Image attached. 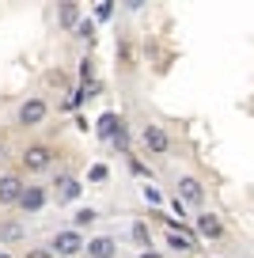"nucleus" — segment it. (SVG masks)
<instances>
[{
  "mask_svg": "<svg viewBox=\"0 0 254 258\" xmlns=\"http://www.w3.org/2000/svg\"><path fill=\"white\" fill-rule=\"evenodd\" d=\"M19 175H53L57 167V145H49V141H27L23 148H19Z\"/></svg>",
  "mask_w": 254,
  "mask_h": 258,
  "instance_id": "1",
  "label": "nucleus"
},
{
  "mask_svg": "<svg viewBox=\"0 0 254 258\" xmlns=\"http://www.w3.org/2000/svg\"><path fill=\"white\" fill-rule=\"evenodd\" d=\"M137 145H141V152L152 156V160H167V156L175 152V137H171L167 125H159L156 118L137 121Z\"/></svg>",
  "mask_w": 254,
  "mask_h": 258,
  "instance_id": "2",
  "label": "nucleus"
},
{
  "mask_svg": "<svg viewBox=\"0 0 254 258\" xmlns=\"http://www.w3.org/2000/svg\"><path fill=\"white\" fill-rule=\"evenodd\" d=\"M49 205H57V209H69V205H80V198H84V178L76 175V171L61 167L49 175Z\"/></svg>",
  "mask_w": 254,
  "mask_h": 258,
  "instance_id": "3",
  "label": "nucleus"
},
{
  "mask_svg": "<svg viewBox=\"0 0 254 258\" xmlns=\"http://www.w3.org/2000/svg\"><path fill=\"white\" fill-rule=\"evenodd\" d=\"M46 118H49V99L38 95V91L23 95L16 106H12V125L16 129H38Z\"/></svg>",
  "mask_w": 254,
  "mask_h": 258,
  "instance_id": "4",
  "label": "nucleus"
},
{
  "mask_svg": "<svg viewBox=\"0 0 254 258\" xmlns=\"http://www.w3.org/2000/svg\"><path fill=\"white\" fill-rule=\"evenodd\" d=\"M171 198H178V202L186 205V209H205V182H201L198 175H190V171H178V175H171Z\"/></svg>",
  "mask_w": 254,
  "mask_h": 258,
  "instance_id": "5",
  "label": "nucleus"
},
{
  "mask_svg": "<svg viewBox=\"0 0 254 258\" xmlns=\"http://www.w3.org/2000/svg\"><path fill=\"white\" fill-rule=\"evenodd\" d=\"M46 247L53 250V258H84V247H88V235L65 224V228H57V232H49Z\"/></svg>",
  "mask_w": 254,
  "mask_h": 258,
  "instance_id": "6",
  "label": "nucleus"
},
{
  "mask_svg": "<svg viewBox=\"0 0 254 258\" xmlns=\"http://www.w3.org/2000/svg\"><path fill=\"white\" fill-rule=\"evenodd\" d=\"M46 205H49V186L46 182H27V190H23L16 209H19V217L27 220V217H38Z\"/></svg>",
  "mask_w": 254,
  "mask_h": 258,
  "instance_id": "7",
  "label": "nucleus"
},
{
  "mask_svg": "<svg viewBox=\"0 0 254 258\" xmlns=\"http://www.w3.org/2000/svg\"><path fill=\"white\" fill-rule=\"evenodd\" d=\"M27 190V178L19 171H0V209H16Z\"/></svg>",
  "mask_w": 254,
  "mask_h": 258,
  "instance_id": "8",
  "label": "nucleus"
},
{
  "mask_svg": "<svg viewBox=\"0 0 254 258\" xmlns=\"http://www.w3.org/2000/svg\"><path fill=\"white\" fill-rule=\"evenodd\" d=\"M27 243V220L23 217H0V247H23Z\"/></svg>",
  "mask_w": 254,
  "mask_h": 258,
  "instance_id": "9",
  "label": "nucleus"
},
{
  "mask_svg": "<svg viewBox=\"0 0 254 258\" xmlns=\"http://www.w3.org/2000/svg\"><path fill=\"white\" fill-rule=\"evenodd\" d=\"M84 258H118V235H114V232H99V235H88V247H84Z\"/></svg>",
  "mask_w": 254,
  "mask_h": 258,
  "instance_id": "10",
  "label": "nucleus"
},
{
  "mask_svg": "<svg viewBox=\"0 0 254 258\" xmlns=\"http://www.w3.org/2000/svg\"><path fill=\"white\" fill-rule=\"evenodd\" d=\"M194 232H198V239H224V220L216 217V213H209V209H201L198 217H194Z\"/></svg>",
  "mask_w": 254,
  "mask_h": 258,
  "instance_id": "11",
  "label": "nucleus"
},
{
  "mask_svg": "<svg viewBox=\"0 0 254 258\" xmlns=\"http://www.w3.org/2000/svg\"><path fill=\"white\" fill-rule=\"evenodd\" d=\"M99 220H103V213H99L95 205H76V209H72V217H69V228H76V232L88 235V228H95Z\"/></svg>",
  "mask_w": 254,
  "mask_h": 258,
  "instance_id": "12",
  "label": "nucleus"
},
{
  "mask_svg": "<svg viewBox=\"0 0 254 258\" xmlns=\"http://www.w3.org/2000/svg\"><path fill=\"white\" fill-rule=\"evenodd\" d=\"M80 19H84V8H80V4H72V0H69V4H57V27H61L65 34L76 31Z\"/></svg>",
  "mask_w": 254,
  "mask_h": 258,
  "instance_id": "13",
  "label": "nucleus"
},
{
  "mask_svg": "<svg viewBox=\"0 0 254 258\" xmlns=\"http://www.w3.org/2000/svg\"><path fill=\"white\" fill-rule=\"evenodd\" d=\"M129 239H133V247H137V250H152V247H156V239H152V228L144 224L141 217L129 220Z\"/></svg>",
  "mask_w": 254,
  "mask_h": 258,
  "instance_id": "14",
  "label": "nucleus"
},
{
  "mask_svg": "<svg viewBox=\"0 0 254 258\" xmlns=\"http://www.w3.org/2000/svg\"><path fill=\"white\" fill-rule=\"evenodd\" d=\"M163 243L175 250V254H194V250H198V239H190V235H182V232H167Z\"/></svg>",
  "mask_w": 254,
  "mask_h": 258,
  "instance_id": "15",
  "label": "nucleus"
},
{
  "mask_svg": "<svg viewBox=\"0 0 254 258\" xmlns=\"http://www.w3.org/2000/svg\"><path fill=\"white\" fill-rule=\"evenodd\" d=\"M118 121H121V114L106 110L103 118L95 121V137H99V141H106V145H110V137H114V129H118Z\"/></svg>",
  "mask_w": 254,
  "mask_h": 258,
  "instance_id": "16",
  "label": "nucleus"
},
{
  "mask_svg": "<svg viewBox=\"0 0 254 258\" xmlns=\"http://www.w3.org/2000/svg\"><path fill=\"white\" fill-rule=\"evenodd\" d=\"M72 38H76V42H84V46H95V38H99V34H95V19H91V16H84V19H80V23H76V31H72Z\"/></svg>",
  "mask_w": 254,
  "mask_h": 258,
  "instance_id": "17",
  "label": "nucleus"
},
{
  "mask_svg": "<svg viewBox=\"0 0 254 258\" xmlns=\"http://www.w3.org/2000/svg\"><path fill=\"white\" fill-rule=\"evenodd\" d=\"M76 80H80V88H84V84H95V57L91 53H84L76 61Z\"/></svg>",
  "mask_w": 254,
  "mask_h": 258,
  "instance_id": "18",
  "label": "nucleus"
},
{
  "mask_svg": "<svg viewBox=\"0 0 254 258\" xmlns=\"http://www.w3.org/2000/svg\"><path fill=\"white\" fill-rule=\"evenodd\" d=\"M125 167L133 171L137 178H152V167H148V163H144V160H141L137 152H129V156H125Z\"/></svg>",
  "mask_w": 254,
  "mask_h": 258,
  "instance_id": "19",
  "label": "nucleus"
},
{
  "mask_svg": "<svg viewBox=\"0 0 254 258\" xmlns=\"http://www.w3.org/2000/svg\"><path fill=\"white\" fill-rule=\"evenodd\" d=\"M114 0H99L95 4V12H91V19H95V23H106V19H114Z\"/></svg>",
  "mask_w": 254,
  "mask_h": 258,
  "instance_id": "20",
  "label": "nucleus"
},
{
  "mask_svg": "<svg viewBox=\"0 0 254 258\" xmlns=\"http://www.w3.org/2000/svg\"><path fill=\"white\" fill-rule=\"evenodd\" d=\"M106 178H110V167H106V163H91L88 182H106Z\"/></svg>",
  "mask_w": 254,
  "mask_h": 258,
  "instance_id": "21",
  "label": "nucleus"
},
{
  "mask_svg": "<svg viewBox=\"0 0 254 258\" xmlns=\"http://www.w3.org/2000/svg\"><path fill=\"white\" fill-rule=\"evenodd\" d=\"M141 198H144V202H148V205H163V194H159L156 186H148V182L141 186Z\"/></svg>",
  "mask_w": 254,
  "mask_h": 258,
  "instance_id": "22",
  "label": "nucleus"
},
{
  "mask_svg": "<svg viewBox=\"0 0 254 258\" xmlns=\"http://www.w3.org/2000/svg\"><path fill=\"white\" fill-rule=\"evenodd\" d=\"M23 258H53V250H49L46 243H34V247L23 250Z\"/></svg>",
  "mask_w": 254,
  "mask_h": 258,
  "instance_id": "23",
  "label": "nucleus"
},
{
  "mask_svg": "<svg viewBox=\"0 0 254 258\" xmlns=\"http://www.w3.org/2000/svg\"><path fill=\"white\" fill-rule=\"evenodd\" d=\"M144 8H148V0H125V12H133V16L144 12Z\"/></svg>",
  "mask_w": 254,
  "mask_h": 258,
  "instance_id": "24",
  "label": "nucleus"
},
{
  "mask_svg": "<svg viewBox=\"0 0 254 258\" xmlns=\"http://www.w3.org/2000/svg\"><path fill=\"white\" fill-rule=\"evenodd\" d=\"M137 258H167L159 247H152V250H137Z\"/></svg>",
  "mask_w": 254,
  "mask_h": 258,
  "instance_id": "25",
  "label": "nucleus"
},
{
  "mask_svg": "<svg viewBox=\"0 0 254 258\" xmlns=\"http://www.w3.org/2000/svg\"><path fill=\"white\" fill-rule=\"evenodd\" d=\"M0 258H16V254H12V250H4V247H0Z\"/></svg>",
  "mask_w": 254,
  "mask_h": 258,
  "instance_id": "26",
  "label": "nucleus"
}]
</instances>
